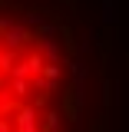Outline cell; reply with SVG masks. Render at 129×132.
<instances>
[{
	"instance_id": "6da1fadb",
	"label": "cell",
	"mask_w": 129,
	"mask_h": 132,
	"mask_svg": "<svg viewBox=\"0 0 129 132\" xmlns=\"http://www.w3.org/2000/svg\"><path fill=\"white\" fill-rule=\"evenodd\" d=\"M86 0H0V132H80Z\"/></svg>"
}]
</instances>
